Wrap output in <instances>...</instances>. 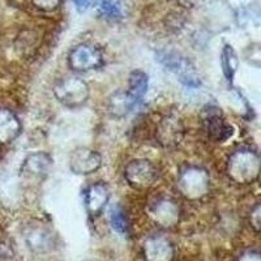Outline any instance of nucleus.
Segmentation results:
<instances>
[{
  "label": "nucleus",
  "instance_id": "obj_1",
  "mask_svg": "<svg viewBox=\"0 0 261 261\" xmlns=\"http://www.w3.org/2000/svg\"><path fill=\"white\" fill-rule=\"evenodd\" d=\"M260 171V158L251 149L234 151L228 160L227 174L238 184H252L257 180Z\"/></svg>",
  "mask_w": 261,
  "mask_h": 261
},
{
  "label": "nucleus",
  "instance_id": "obj_2",
  "mask_svg": "<svg viewBox=\"0 0 261 261\" xmlns=\"http://www.w3.org/2000/svg\"><path fill=\"white\" fill-rule=\"evenodd\" d=\"M89 86L79 77H65L54 86V95L65 107L77 109L89 98Z\"/></svg>",
  "mask_w": 261,
  "mask_h": 261
},
{
  "label": "nucleus",
  "instance_id": "obj_3",
  "mask_svg": "<svg viewBox=\"0 0 261 261\" xmlns=\"http://www.w3.org/2000/svg\"><path fill=\"white\" fill-rule=\"evenodd\" d=\"M178 186L184 197L197 200L209 192L211 178L206 170L199 166H190L180 172Z\"/></svg>",
  "mask_w": 261,
  "mask_h": 261
},
{
  "label": "nucleus",
  "instance_id": "obj_4",
  "mask_svg": "<svg viewBox=\"0 0 261 261\" xmlns=\"http://www.w3.org/2000/svg\"><path fill=\"white\" fill-rule=\"evenodd\" d=\"M124 178L130 187L136 190H148L157 180L158 172L150 161L139 158L128 163L124 170Z\"/></svg>",
  "mask_w": 261,
  "mask_h": 261
},
{
  "label": "nucleus",
  "instance_id": "obj_5",
  "mask_svg": "<svg viewBox=\"0 0 261 261\" xmlns=\"http://www.w3.org/2000/svg\"><path fill=\"white\" fill-rule=\"evenodd\" d=\"M53 158L45 151H36L28 155L20 169V176L28 183H42L50 172Z\"/></svg>",
  "mask_w": 261,
  "mask_h": 261
},
{
  "label": "nucleus",
  "instance_id": "obj_6",
  "mask_svg": "<svg viewBox=\"0 0 261 261\" xmlns=\"http://www.w3.org/2000/svg\"><path fill=\"white\" fill-rule=\"evenodd\" d=\"M102 157L97 150L86 146L76 148L69 155V169L77 175H90L101 169Z\"/></svg>",
  "mask_w": 261,
  "mask_h": 261
},
{
  "label": "nucleus",
  "instance_id": "obj_7",
  "mask_svg": "<svg viewBox=\"0 0 261 261\" xmlns=\"http://www.w3.org/2000/svg\"><path fill=\"white\" fill-rule=\"evenodd\" d=\"M68 64L73 71L89 72L103 65V55L93 46L81 45L71 51Z\"/></svg>",
  "mask_w": 261,
  "mask_h": 261
},
{
  "label": "nucleus",
  "instance_id": "obj_8",
  "mask_svg": "<svg viewBox=\"0 0 261 261\" xmlns=\"http://www.w3.org/2000/svg\"><path fill=\"white\" fill-rule=\"evenodd\" d=\"M202 127L208 139L216 143L226 141L232 136L234 132L231 125L226 122L218 109H209V111H206L202 119Z\"/></svg>",
  "mask_w": 261,
  "mask_h": 261
},
{
  "label": "nucleus",
  "instance_id": "obj_9",
  "mask_svg": "<svg viewBox=\"0 0 261 261\" xmlns=\"http://www.w3.org/2000/svg\"><path fill=\"white\" fill-rule=\"evenodd\" d=\"M109 200H110V190L102 181L90 186L85 191V195H84L85 209L88 214L93 218H97V217L101 216L102 212L106 208Z\"/></svg>",
  "mask_w": 261,
  "mask_h": 261
},
{
  "label": "nucleus",
  "instance_id": "obj_10",
  "mask_svg": "<svg viewBox=\"0 0 261 261\" xmlns=\"http://www.w3.org/2000/svg\"><path fill=\"white\" fill-rule=\"evenodd\" d=\"M161 62L166 65L170 71L174 72V73L179 77V80H180L181 83L186 84V85H200V80L199 77H197V74H196L195 69H193L192 65L190 64V62L184 59V58L166 55L165 58H161Z\"/></svg>",
  "mask_w": 261,
  "mask_h": 261
},
{
  "label": "nucleus",
  "instance_id": "obj_11",
  "mask_svg": "<svg viewBox=\"0 0 261 261\" xmlns=\"http://www.w3.org/2000/svg\"><path fill=\"white\" fill-rule=\"evenodd\" d=\"M150 216L161 226L171 227L178 223L179 217H180V209L175 201L170 199H161L151 206Z\"/></svg>",
  "mask_w": 261,
  "mask_h": 261
},
{
  "label": "nucleus",
  "instance_id": "obj_12",
  "mask_svg": "<svg viewBox=\"0 0 261 261\" xmlns=\"http://www.w3.org/2000/svg\"><path fill=\"white\" fill-rule=\"evenodd\" d=\"M160 144L163 146H174L180 143L183 136V125L176 116H167L161 122L157 130Z\"/></svg>",
  "mask_w": 261,
  "mask_h": 261
},
{
  "label": "nucleus",
  "instance_id": "obj_13",
  "mask_svg": "<svg viewBox=\"0 0 261 261\" xmlns=\"http://www.w3.org/2000/svg\"><path fill=\"white\" fill-rule=\"evenodd\" d=\"M22 125L16 114L7 109H0V144H9L17 139Z\"/></svg>",
  "mask_w": 261,
  "mask_h": 261
},
{
  "label": "nucleus",
  "instance_id": "obj_14",
  "mask_svg": "<svg viewBox=\"0 0 261 261\" xmlns=\"http://www.w3.org/2000/svg\"><path fill=\"white\" fill-rule=\"evenodd\" d=\"M144 248L148 261H171L174 257V248L165 238H150L145 242Z\"/></svg>",
  "mask_w": 261,
  "mask_h": 261
},
{
  "label": "nucleus",
  "instance_id": "obj_15",
  "mask_svg": "<svg viewBox=\"0 0 261 261\" xmlns=\"http://www.w3.org/2000/svg\"><path fill=\"white\" fill-rule=\"evenodd\" d=\"M136 105L137 102L127 92H116L110 98L109 111L115 118H124Z\"/></svg>",
  "mask_w": 261,
  "mask_h": 261
},
{
  "label": "nucleus",
  "instance_id": "obj_16",
  "mask_svg": "<svg viewBox=\"0 0 261 261\" xmlns=\"http://www.w3.org/2000/svg\"><path fill=\"white\" fill-rule=\"evenodd\" d=\"M149 77L143 71H134L129 74L128 81V94L134 98L136 102H140L148 92Z\"/></svg>",
  "mask_w": 261,
  "mask_h": 261
},
{
  "label": "nucleus",
  "instance_id": "obj_17",
  "mask_svg": "<svg viewBox=\"0 0 261 261\" xmlns=\"http://www.w3.org/2000/svg\"><path fill=\"white\" fill-rule=\"evenodd\" d=\"M27 241L34 249H42L48 246L50 234L43 227H30L27 232Z\"/></svg>",
  "mask_w": 261,
  "mask_h": 261
},
{
  "label": "nucleus",
  "instance_id": "obj_18",
  "mask_svg": "<svg viewBox=\"0 0 261 261\" xmlns=\"http://www.w3.org/2000/svg\"><path fill=\"white\" fill-rule=\"evenodd\" d=\"M222 67L227 80L231 81L238 68V58L230 46H226L222 54Z\"/></svg>",
  "mask_w": 261,
  "mask_h": 261
},
{
  "label": "nucleus",
  "instance_id": "obj_19",
  "mask_svg": "<svg viewBox=\"0 0 261 261\" xmlns=\"http://www.w3.org/2000/svg\"><path fill=\"white\" fill-rule=\"evenodd\" d=\"M111 226L115 230L118 234L120 235H127L128 234V230H129V225H128V221H127V217H125L124 212L122 209L119 208V206H114L113 211H111Z\"/></svg>",
  "mask_w": 261,
  "mask_h": 261
},
{
  "label": "nucleus",
  "instance_id": "obj_20",
  "mask_svg": "<svg viewBox=\"0 0 261 261\" xmlns=\"http://www.w3.org/2000/svg\"><path fill=\"white\" fill-rule=\"evenodd\" d=\"M0 261H16L15 251L6 242H0Z\"/></svg>",
  "mask_w": 261,
  "mask_h": 261
},
{
  "label": "nucleus",
  "instance_id": "obj_21",
  "mask_svg": "<svg viewBox=\"0 0 261 261\" xmlns=\"http://www.w3.org/2000/svg\"><path fill=\"white\" fill-rule=\"evenodd\" d=\"M101 9L105 15L110 16V17H115V16L119 15L118 7L114 6V4L110 3V2H107V0H103V2H102Z\"/></svg>",
  "mask_w": 261,
  "mask_h": 261
},
{
  "label": "nucleus",
  "instance_id": "obj_22",
  "mask_svg": "<svg viewBox=\"0 0 261 261\" xmlns=\"http://www.w3.org/2000/svg\"><path fill=\"white\" fill-rule=\"evenodd\" d=\"M249 221H251L252 227L255 228V231L258 232V230H260V205L258 204L251 212V218H249Z\"/></svg>",
  "mask_w": 261,
  "mask_h": 261
},
{
  "label": "nucleus",
  "instance_id": "obj_23",
  "mask_svg": "<svg viewBox=\"0 0 261 261\" xmlns=\"http://www.w3.org/2000/svg\"><path fill=\"white\" fill-rule=\"evenodd\" d=\"M76 4H77V8L79 11H85L86 7H88V4H89V0H76Z\"/></svg>",
  "mask_w": 261,
  "mask_h": 261
},
{
  "label": "nucleus",
  "instance_id": "obj_24",
  "mask_svg": "<svg viewBox=\"0 0 261 261\" xmlns=\"http://www.w3.org/2000/svg\"><path fill=\"white\" fill-rule=\"evenodd\" d=\"M242 261H260V257H258L257 253H248L242 258Z\"/></svg>",
  "mask_w": 261,
  "mask_h": 261
}]
</instances>
